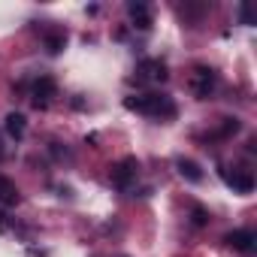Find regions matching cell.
<instances>
[{
    "mask_svg": "<svg viewBox=\"0 0 257 257\" xmlns=\"http://www.w3.org/2000/svg\"><path fill=\"white\" fill-rule=\"evenodd\" d=\"M224 182L236 191V194H251L254 191V176L248 170H224Z\"/></svg>",
    "mask_w": 257,
    "mask_h": 257,
    "instance_id": "cell-6",
    "label": "cell"
},
{
    "mask_svg": "<svg viewBox=\"0 0 257 257\" xmlns=\"http://www.w3.org/2000/svg\"><path fill=\"white\" fill-rule=\"evenodd\" d=\"M167 61H161V58H146V61H140V67H137V79L140 82H167Z\"/></svg>",
    "mask_w": 257,
    "mask_h": 257,
    "instance_id": "cell-4",
    "label": "cell"
},
{
    "mask_svg": "<svg viewBox=\"0 0 257 257\" xmlns=\"http://www.w3.org/2000/svg\"><path fill=\"white\" fill-rule=\"evenodd\" d=\"M206 10H209L206 4H200V7H194V4H185V7H179V16H182V19H191V22H197V19L206 13Z\"/></svg>",
    "mask_w": 257,
    "mask_h": 257,
    "instance_id": "cell-14",
    "label": "cell"
},
{
    "mask_svg": "<svg viewBox=\"0 0 257 257\" xmlns=\"http://www.w3.org/2000/svg\"><path fill=\"white\" fill-rule=\"evenodd\" d=\"M0 203H7V206H16L19 203V188L7 176H0Z\"/></svg>",
    "mask_w": 257,
    "mask_h": 257,
    "instance_id": "cell-11",
    "label": "cell"
},
{
    "mask_svg": "<svg viewBox=\"0 0 257 257\" xmlns=\"http://www.w3.org/2000/svg\"><path fill=\"white\" fill-rule=\"evenodd\" d=\"M55 97H58V82H55L52 76H40V79L34 82V88H31L34 106H37V109H46Z\"/></svg>",
    "mask_w": 257,
    "mask_h": 257,
    "instance_id": "cell-2",
    "label": "cell"
},
{
    "mask_svg": "<svg viewBox=\"0 0 257 257\" xmlns=\"http://www.w3.org/2000/svg\"><path fill=\"white\" fill-rule=\"evenodd\" d=\"M224 242L233 251H254V233L251 230H233V233L224 236Z\"/></svg>",
    "mask_w": 257,
    "mask_h": 257,
    "instance_id": "cell-7",
    "label": "cell"
},
{
    "mask_svg": "<svg viewBox=\"0 0 257 257\" xmlns=\"http://www.w3.org/2000/svg\"><path fill=\"white\" fill-rule=\"evenodd\" d=\"M215 85H218V73L212 70V67H197L194 70V82H191V88H194V94L200 97V100H206L212 91H215Z\"/></svg>",
    "mask_w": 257,
    "mask_h": 257,
    "instance_id": "cell-5",
    "label": "cell"
},
{
    "mask_svg": "<svg viewBox=\"0 0 257 257\" xmlns=\"http://www.w3.org/2000/svg\"><path fill=\"white\" fill-rule=\"evenodd\" d=\"M4 127H7V134H10L13 140H22V137H25V131H28V121H25V115H22V112H10Z\"/></svg>",
    "mask_w": 257,
    "mask_h": 257,
    "instance_id": "cell-10",
    "label": "cell"
},
{
    "mask_svg": "<svg viewBox=\"0 0 257 257\" xmlns=\"http://www.w3.org/2000/svg\"><path fill=\"white\" fill-rule=\"evenodd\" d=\"M137 173H140V161L137 158H121L115 167H112V185L115 188H131V182L137 179Z\"/></svg>",
    "mask_w": 257,
    "mask_h": 257,
    "instance_id": "cell-3",
    "label": "cell"
},
{
    "mask_svg": "<svg viewBox=\"0 0 257 257\" xmlns=\"http://www.w3.org/2000/svg\"><path fill=\"white\" fill-rule=\"evenodd\" d=\"M7 158V149H4V140H0V161H4Z\"/></svg>",
    "mask_w": 257,
    "mask_h": 257,
    "instance_id": "cell-17",
    "label": "cell"
},
{
    "mask_svg": "<svg viewBox=\"0 0 257 257\" xmlns=\"http://www.w3.org/2000/svg\"><path fill=\"white\" fill-rule=\"evenodd\" d=\"M64 46H67V31H52V34H46V52H49V55H61Z\"/></svg>",
    "mask_w": 257,
    "mask_h": 257,
    "instance_id": "cell-12",
    "label": "cell"
},
{
    "mask_svg": "<svg viewBox=\"0 0 257 257\" xmlns=\"http://www.w3.org/2000/svg\"><path fill=\"white\" fill-rule=\"evenodd\" d=\"M191 224H194V227H206V224H209V209L200 206V203H194V206H191Z\"/></svg>",
    "mask_w": 257,
    "mask_h": 257,
    "instance_id": "cell-13",
    "label": "cell"
},
{
    "mask_svg": "<svg viewBox=\"0 0 257 257\" xmlns=\"http://www.w3.org/2000/svg\"><path fill=\"white\" fill-rule=\"evenodd\" d=\"M176 170H179V176L185 179V182H203V170H200V164L197 161H191V158H179L176 161Z\"/></svg>",
    "mask_w": 257,
    "mask_h": 257,
    "instance_id": "cell-9",
    "label": "cell"
},
{
    "mask_svg": "<svg viewBox=\"0 0 257 257\" xmlns=\"http://www.w3.org/2000/svg\"><path fill=\"white\" fill-rule=\"evenodd\" d=\"M239 16H242V25H251V7H242Z\"/></svg>",
    "mask_w": 257,
    "mask_h": 257,
    "instance_id": "cell-16",
    "label": "cell"
},
{
    "mask_svg": "<svg viewBox=\"0 0 257 257\" xmlns=\"http://www.w3.org/2000/svg\"><path fill=\"white\" fill-rule=\"evenodd\" d=\"M124 106L131 112L149 115V118H176V112H179L173 97H167V94H131V97H124Z\"/></svg>",
    "mask_w": 257,
    "mask_h": 257,
    "instance_id": "cell-1",
    "label": "cell"
},
{
    "mask_svg": "<svg viewBox=\"0 0 257 257\" xmlns=\"http://www.w3.org/2000/svg\"><path fill=\"white\" fill-rule=\"evenodd\" d=\"M239 131V121L236 118H224V127H221V137H230V134H236Z\"/></svg>",
    "mask_w": 257,
    "mask_h": 257,
    "instance_id": "cell-15",
    "label": "cell"
},
{
    "mask_svg": "<svg viewBox=\"0 0 257 257\" xmlns=\"http://www.w3.org/2000/svg\"><path fill=\"white\" fill-rule=\"evenodd\" d=\"M127 13H131L134 25H137L140 31H149V28H152V10H149L146 4H140V0H134V4H127Z\"/></svg>",
    "mask_w": 257,
    "mask_h": 257,
    "instance_id": "cell-8",
    "label": "cell"
}]
</instances>
